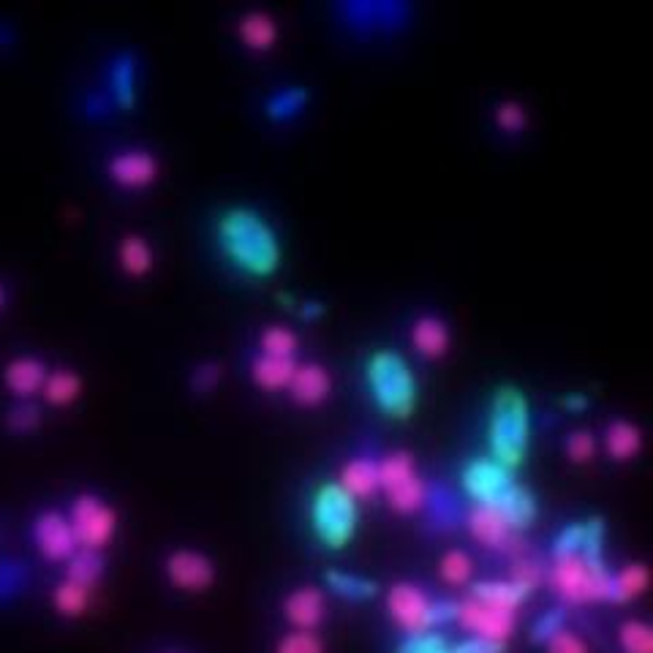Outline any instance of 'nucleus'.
<instances>
[{
    "label": "nucleus",
    "instance_id": "obj_14",
    "mask_svg": "<svg viewBox=\"0 0 653 653\" xmlns=\"http://www.w3.org/2000/svg\"><path fill=\"white\" fill-rule=\"evenodd\" d=\"M164 572L169 583L183 593H205L216 583V563L191 548L172 550L164 561Z\"/></svg>",
    "mask_w": 653,
    "mask_h": 653
},
{
    "label": "nucleus",
    "instance_id": "obj_9",
    "mask_svg": "<svg viewBox=\"0 0 653 653\" xmlns=\"http://www.w3.org/2000/svg\"><path fill=\"white\" fill-rule=\"evenodd\" d=\"M460 526L471 537L474 545H479L488 553L501 556H518L526 550L522 545V533L509 522L507 515L496 507V504H466L463 509Z\"/></svg>",
    "mask_w": 653,
    "mask_h": 653
},
{
    "label": "nucleus",
    "instance_id": "obj_21",
    "mask_svg": "<svg viewBox=\"0 0 653 653\" xmlns=\"http://www.w3.org/2000/svg\"><path fill=\"white\" fill-rule=\"evenodd\" d=\"M46 365L41 360L35 357H17L11 362L9 367H6V387L14 392L17 397H22V401H28V397L39 395L41 387H44V379H46Z\"/></svg>",
    "mask_w": 653,
    "mask_h": 653
},
{
    "label": "nucleus",
    "instance_id": "obj_5",
    "mask_svg": "<svg viewBox=\"0 0 653 653\" xmlns=\"http://www.w3.org/2000/svg\"><path fill=\"white\" fill-rule=\"evenodd\" d=\"M365 387L384 417L408 419L417 408V376L408 360L392 349H379L365 360Z\"/></svg>",
    "mask_w": 653,
    "mask_h": 653
},
{
    "label": "nucleus",
    "instance_id": "obj_11",
    "mask_svg": "<svg viewBox=\"0 0 653 653\" xmlns=\"http://www.w3.org/2000/svg\"><path fill=\"white\" fill-rule=\"evenodd\" d=\"M515 483H518L515 471H509L507 466H501L488 455L471 457L460 468V493L468 504H493Z\"/></svg>",
    "mask_w": 653,
    "mask_h": 653
},
{
    "label": "nucleus",
    "instance_id": "obj_18",
    "mask_svg": "<svg viewBox=\"0 0 653 653\" xmlns=\"http://www.w3.org/2000/svg\"><path fill=\"white\" fill-rule=\"evenodd\" d=\"M338 485L357 501H373L379 496V463L371 455H357L346 460L338 471Z\"/></svg>",
    "mask_w": 653,
    "mask_h": 653
},
{
    "label": "nucleus",
    "instance_id": "obj_22",
    "mask_svg": "<svg viewBox=\"0 0 653 653\" xmlns=\"http://www.w3.org/2000/svg\"><path fill=\"white\" fill-rule=\"evenodd\" d=\"M423 512L427 515V520L433 522L436 531H453L463 518L460 501H457L453 488H447V485H431V488H427V501Z\"/></svg>",
    "mask_w": 653,
    "mask_h": 653
},
{
    "label": "nucleus",
    "instance_id": "obj_44",
    "mask_svg": "<svg viewBox=\"0 0 653 653\" xmlns=\"http://www.w3.org/2000/svg\"><path fill=\"white\" fill-rule=\"evenodd\" d=\"M457 651L460 653H507V645L485 643V640H474V638H460L457 640Z\"/></svg>",
    "mask_w": 653,
    "mask_h": 653
},
{
    "label": "nucleus",
    "instance_id": "obj_12",
    "mask_svg": "<svg viewBox=\"0 0 653 653\" xmlns=\"http://www.w3.org/2000/svg\"><path fill=\"white\" fill-rule=\"evenodd\" d=\"M281 615L289 623V629H297V632H322L326 619H330L326 591L313 583L294 585L281 599Z\"/></svg>",
    "mask_w": 653,
    "mask_h": 653
},
{
    "label": "nucleus",
    "instance_id": "obj_10",
    "mask_svg": "<svg viewBox=\"0 0 653 653\" xmlns=\"http://www.w3.org/2000/svg\"><path fill=\"white\" fill-rule=\"evenodd\" d=\"M69 522L74 531L80 550H99L104 553L106 545L115 539L117 531V512L93 493H82L71 501Z\"/></svg>",
    "mask_w": 653,
    "mask_h": 653
},
{
    "label": "nucleus",
    "instance_id": "obj_27",
    "mask_svg": "<svg viewBox=\"0 0 653 653\" xmlns=\"http://www.w3.org/2000/svg\"><path fill=\"white\" fill-rule=\"evenodd\" d=\"M63 567H65L63 569L65 580L91 588V591H96V585L101 583V578H104L106 572L104 553H99V550H76V553L71 556Z\"/></svg>",
    "mask_w": 653,
    "mask_h": 653
},
{
    "label": "nucleus",
    "instance_id": "obj_43",
    "mask_svg": "<svg viewBox=\"0 0 653 653\" xmlns=\"http://www.w3.org/2000/svg\"><path fill=\"white\" fill-rule=\"evenodd\" d=\"M39 423H41L39 408H35L33 403H28V401L22 403L20 408H14V414L9 417V425L14 427V431H22V433L33 431V427H39Z\"/></svg>",
    "mask_w": 653,
    "mask_h": 653
},
{
    "label": "nucleus",
    "instance_id": "obj_1",
    "mask_svg": "<svg viewBox=\"0 0 653 653\" xmlns=\"http://www.w3.org/2000/svg\"><path fill=\"white\" fill-rule=\"evenodd\" d=\"M604 522L574 520L556 533L545 561V585L567 610L610 604V569L604 558Z\"/></svg>",
    "mask_w": 653,
    "mask_h": 653
},
{
    "label": "nucleus",
    "instance_id": "obj_45",
    "mask_svg": "<svg viewBox=\"0 0 653 653\" xmlns=\"http://www.w3.org/2000/svg\"><path fill=\"white\" fill-rule=\"evenodd\" d=\"M218 379H221V371H218L216 365H205V367H199V371H196L194 384H196V390L210 392V390H213V384H216Z\"/></svg>",
    "mask_w": 653,
    "mask_h": 653
},
{
    "label": "nucleus",
    "instance_id": "obj_36",
    "mask_svg": "<svg viewBox=\"0 0 653 653\" xmlns=\"http://www.w3.org/2000/svg\"><path fill=\"white\" fill-rule=\"evenodd\" d=\"M615 645L621 653H653V632L649 621L626 619L615 629Z\"/></svg>",
    "mask_w": 653,
    "mask_h": 653
},
{
    "label": "nucleus",
    "instance_id": "obj_49",
    "mask_svg": "<svg viewBox=\"0 0 653 653\" xmlns=\"http://www.w3.org/2000/svg\"><path fill=\"white\" fill-rule=\"evenodd\" d=\"M162 653H186V651H162Z\"/></svg>",
    "mask_w": 653,
    "mask_h": 653
},
{
    "label": "nucleus",
    "instance_id": "obj_32",
    "mask_svg": "<svg viewBox=\"0 0 653 653\" xmlns=\"http://www.w3.org/2000/svg\"><path fill=\"white\" fill-rule=\"evenodd\" d=\"M110 91L117 106H134L136 101V61L131 55H121L110 69Z\"/></svg>",
    "mask_w": 653,
    "mask_h": 653
},
{
    "label": "nucleus",
    "instance_id": "obj_13",
    "mask_svg": "<svg viewBox=\"0 0 653 653\" xmlns=\"http://www.w3.org/2000/svg\"><path fill=\"white\" fill-rule=\"evenodd\" d=\"M35 550L52 563H65L80 550L74 531H71L69 515L63 509H44L33 522Z\"/></svg>",
    "mask_w": 653,
    "mask_h": 653
},
{
    "label": "nucleus",
    "instance_id": "obj_33",
    "mask_svg": "<svg viewBox=\"0 0 653 653\" xmlns=\"http://www.w3.org/2000/svg\"><path fill=\"white\" fill-rule=\"evenodd\" d=\"M305 106H308V91H305V87L289 85V87H281V91H276L270 99H267L265 112H267V117H270V121L287 123V121H292V117L300 115V112L305 110Z\"/></svg>",
    "mask_w": 653,
    "mask_h": 653
},
{
    "label": "nucleus",
    "instance_id": "obj_16",
    "mask_svg": "<svg viewBox=\"0 0 653 653\" xmlns=\"http://www.w3.org/2000/svg\"><path fill=\"white\" fill-rule=\"evenodd\" d=\"M289 397L300 408H317L330 397L332 376L319 362H297V371L289 382Z\"/></svg>",
    "mask_w": 653,
    "mask_h": 653
},
{
    "label": "nucleus",
    "instance_id": "obj_6",
    "mask_svg": "<svg viewBox=\"0 0 653 653\" xmlns=\"http://www.w3.org/2000/svg\"><path fill=\"white\" fill-rule=\"evenodd\" d=\"M384 602H387V619L401 632V638L442 632L444 626H453L455 599L433 597L431 591L412 580L390 585Z\"/></svg>",
    "mask_w": 653,
    "mask_h": 653
},
{
    "label": "nucleus",
    "instance_id": "obj_30",
    "mask_svg": "<svg viewBox=\"0 0 653 653\" xmlns=\"http://www.w3.org/2000/svg\"><path fill=\"white\" fill-rule=\"evenodd\" d=\"M91 588L76 585L65 578H61V583L52 591V604H55L58 615H63V619H80V615H85V610L91 608Z\"/></svg>",
    "mask_w": 653,
    "mask_h": 653
},
{
    "label": "nucleus",
    "instance_id": "obj_26",
    "mask_svg": "<svg viewBox=\"0 0 653 653\" xmlns=\"http://www.w3.org/2000/svg\"><path fill=\"white\" fill-rule=\"evenodd\" d=\"M242 46L251 52H270L278 41V25L267 11H248L237 28Z\"/></svg>",
    "mask_w": 653,
    "mask_h": 653
},
{
    "label": "nucleus",
    "instance_id": "obj_48",
    "mask_svg": "<svg viewBox=\"0 0 653 653\" xmlns=\"http://www.w3.org/2000/svg\"><path fill=\"white\" fill-rule=\"evenodd\" d=\"M0 308H3V289H0Z\"/></svg>",
    "mask_w": 653,
    "mask_h": 653
},
{
    "label": "nucleus",
    "instance_id": "obj_29",
    "mask_svg": "<svg viewBox=\"0 0 653 653\" xmlns=\"http://www.w3.org/2000/svg\"><path fill=\"white\" fill-rule=\"evenodd\" d=\"M438 574L447 585L453 588H466L474 583V574H477V563L474 556L463 548H449L447 553L438 561Z\"/></svg>",
    "mask_w": 653,
    "mask_h": 653
},
{
    "label": "nucleus",
    "instance_id": "obj_28",
    "mask_svg": "<svg viewBox=\"0 0 653 653\" xmlns=\"http://www.w3.org/2000/svg\"><path fill=\"white\" fill-rule=\"evenodd\" d=\"M300 352V335L287 324H270L261 330L259 335V354L265 357H283V360H297Z\"/></svg>",
    "mask_w": 653,
    "mask_h": 653
},
{
    "label": "nucleus",
    "instance_id": "obj_42",
    "mask_svg": "<svg viewBox=\"0 0 653 653\" xmlns=\"http://www.w3.org/2000/svg\"><path fill=\"white\" fill-rule=\"evenodd\" d=\"M567 621H569V610L561 608V604H558V608L545 610V613L539 615L537 621H533V626H531V643L542 645L545 640L550 638V634H556L558 629L567 626Z\"/></svg>",
    "mask_w": 653,
    "mask_h": 653
},
{
    "label": "nucleus",
    "instance_id": "obj_2",
    "mask_svg": "<svg viewBox=\"0 0 653 653\" xmlns=\"http://www.w3.org/2000/svg\"><path fill=\"white\" fill-rule=\"evenodd\" d=\"M528 599L531 597L509 578L479 580L455 599L453 626L460 629L463 638L507 645L518 632L520 608Z\"/></svg>",
    "mask_w": 653,
    "mask_h": 653
},
{
    "label": "nucleus",
    "instance_id": "obj_41",
    "mask_svg": "<svg viewBox=\"0 0 653 653\" xmlns=\"http://www.w3.org/2000/svg\"><path fill=\"white\" fill-rule=\"evenodd\" d=\"M542 651L545 653H591V645H588V640L583 638V634L574 632V629H569V626H563V629H558L556 634H550L548 640H545Z\"/></svg>",
    "mask_w": 653,
    "mask_h": 653
},
{
    "label": "nucleus",
    "instance_id": "obj_23",
    "mask_svg": "<svg viewBox=\"0 0 653 653\" xmlns=\"http://www.w3.org/2000/svg\"><path fill=\"white\" fill-rule=\"evenodd\" d=\"M297 371V360L283 357H265L257 354L251 360V382L265 392H287Z\"/></svg>",
    "mask_w": 653,
    "mask_h": 653
},
{
    "label": "nucleus",
    "instance_id": "obj_31",
    "mask_svg": "<svg viewBox=\"0 0 653 653\" xmlns=\"http://www.w3.org/2000/svg\"><path fill=\"white\" fill-rule=\"evenodd\" d=\"M117 259H121L123 272H128L131 278H142L151 272L153 267V251L147 246L145 237L139 235H126L117 248Z\"/></svg>",
    "mask_w": 653,
    "mask_h": 653
},
{
    "label": "nucleus",
    "instance_id": "obj_17",
    "mask_svg": "<svg viewBox=\"0 0 653 653\" xmlns=\"http://www.w3.org/2000/svg\"><path fill=\"white\" fill-rule=\"evenodd\" d=\"M408 341H412V349L423 360H442L444 354L449 352L453 332H449V324L444 322L442 317H436V313H423V317L414 319Z\"/></svg>",
    "mask_w": 653,
    "mask_h": 653
},
{
    "label": "nucleus",
    "instance_id": "obj_47",
    "mask_svg": "<svg viewBox=\"0 0 653 653\" xmlns=\"http://www.w3.org/2000/svg\"><path fill=\"white\" fill-rule=\"evenodd\" d=\"M563 406L572 408V412H583V408H588V397L569 395V397H563Z\"/></svg>",
    "mask_w": 653,
    "mask_h": 653
},
{
    "label": "nucleus",
    "instance_id": "obj_46",
    "mask_svg": "<svg viewBox=\"0 0 653 653\" xmlns=\"http://www.w3.org/2000/svg\"><path fill=\"white\" fill-rule=\"evenodd\" d=\"M300 317L302 319H319L324 313V305L317 300H308V302H300Z\"/></svg>",
    "mask_w": 653,
    "mask_h": 653
},
{
    "label": "nucleus",
    "instance_id": "obj_25",
    "mask_svg": "<svg viewBox=\"0 0 653 653\" xmlns=\"http://www.w3.org/2000/svg\"><path fill=\"white\" fill-rule=\"evenodd\" d=\"M324 591L346 599V602H367L379 597V583L362 574L346 572V569H326L324 572Z\"/></svg>",
    "mask_w": 653,
    "mask_h": 653
},
{
    "label": "nucleus",
    "instance_id": "obj_4",
    "mask_svg": "<svg viewBox=\"0 0 653 653\" xmlns=\"http://www.w3.org/2000/svg\"><path fill=\"white\" fill-rule=\"evenodd\" d=\"M488 457L518 471L531 449V406L518 387L496 390L488 412Z\"/></svg>",
    "mask_w": 653,
    "mask_h": 653
},
{
    "label": "nucleus",
    "instance_id": "obj_39",
    "mask_svg": "<svg viewBox=\"0 0 653 653\" xmlns=\"http://www.w3.org/2000/svg\"><path fill=\"white\" fill-rule=\"evenodd\" d=\"M597 436H593L588 427H578V431H572L567 436V442H563V453L572 463H578V466H583V463H591L593 457H597Z\"/></svg>",
    "mask_w": 653,
    "mask_h": 653
},
{
    "label": "nucleus",
    "instance_id": "obj_34",
    "mask_svg": "<svg viewBox=\"0 0 653 653\" xmlns=\"http://www.w3.org/2000/svg\"><path fill=\"white\" fill-rule=\"evenodd\" d=\"M41 392H44L46 403H52V406H69L82 395V379L74 371L58 367V371L46 373Z\"/></svg>",
    "mask_w": 653,
    "mask_h": 653
},
{
    "label": "nucleus",
    "instance_id": "obj_40",
    "mask_svg": "<svg viewBox=\"0 0 653 653\" xmlns=\"http://www.w3.org/2000/svg\"><path fill=\"white\" fill-rule=\"evenodd\" d=\"M493 121H496V126L504 131V134H520V131H526L528 126V112L526 106L518 104V101H501V104L496 106V112H493Z\"/></svg>",
    "mask_w": 653,
    "mask_h": 653
},
{
    "label": "nucleus",
    "instance_id": "obj_8",
    "mask_svg": "<svg viewBox=\"0 0 653 653\" xmlns=\"http://www.w3.org/2000/svg\"><path fill=\"white\" fill-rule=\"evenodd\" d=\"M379 463V493L387 498L390 509L397 515H417L425 509L431 483L419 474L417 460L406 449L376 457Z\"/></svg>",
    "mask_w": 653,
    "mask_h": 653
},
{
    "label": "nucleus",
    "instance_id": "obj_20",
    "mask_svg": "<svg viewBox=\"0 0 653 653\" xmlns=\"http://www.w3.org/2000/svg\"><path fill=\"white\" fill-rule=\"evenodd\" d=\"M651 572L645 563H623L610 574V604H629L649 591Z\"/></svg>",
    "mask_w": 653,
    "mask_h": 653
},
{
    "label": "nucleus",
    "instance_id": "obj_24",
    "mask_svg": "<svg viewBox=\"0 0 653 653\" xmlns=\"http://www.w3.org/2000/svg\"><path fill=\"white\" fill-rule=\"evenodd\" d=\"M604 449L615 463H629L643 449V431L629 419H613L604 427Z\"/></svg>",
    "mask_w": 653,
    "mask_h": 653
},
{
    "label": "nucleus",
    "instance_id": "obj_3",
    "mask_svg": "<svg viewBox=\"0 0 653 653\" xmlns=\"http://www.w3.org/2000/svg\"><path fill=\"white\" fill-rule=\"evenodd\" d=\"M218 248L235 270L270 278L281 267V240L265 216L251 207H231L216 224Z\"/></svg>",
    "mask_w": 653,
    "mask_h": 653
},
{
    "label": "nucleus",
    "instance_id": "obj_19",
    "mask_svg": "<svg viewBox=\"0 0 653 653\" xmlns=\"http://www.w3.org/2000/svg\"><path fill=\"white\" fill-rule=\"evenodd\" d=\"M498 509H501L504 515H507L509 522H512L515 528H518L520 533H526L528 528L533 526L539 518V504H537V496H533L531 490L526 488V485L515 483L512 488L504 493L501 498H496Z\"/></svg>",
    "mask_w": 653,
    "mask_h": 653
},
{
    "label": "nucleus",
    "instance_id": "obj_38",
    "mask_svg": "<svg viewBox=\"0 0 653 653\" xmlns=\"http://www.w3.org/2000/svg\"><path fill=\"white\" fill-rule=\"evenodd\" d=\"M272 653H326V643L322 632H297L289 629L276 640Z\"/></svg>",
    "mask_w": 653,
    "mask_h": 653
},
{
    "label": "nucleus",
    "instance_id": "obj_35",
    "mask_svg": "<svg viewBox=\"0 0 653 653\" xmlns=\"http://www.w3.org/2000/svg\"><path fill=\"white\" fill-rule=\"evenodd\" d=\"M507 578L531 597V593H537L539 588L545 585V561H539L537 556H528L526 550H520L518 556H512Z\"/></svg>",
    "mask_w": 653,
    "mask_h": 653
},
{
    "label": "nucleus",
    "instance_id": "obj_37",
    "mask_svg": "<svg viewBox=\"0 0 653 653\" xmlns=\"http://www.w3.org/2000/svg\"><path fill=\"white\" fill-rule=\"evenodd\" d=\"M395 653H460L457 643L447 638L444 632H425L412 634V638H401L395 645Z\"/></svg>",
    "mask_w": 653,
    "mask_h": 653
},
{
    "label": "nucleus",
    "instance_id": "obj_7",
    "mask_svg": "<svg viewBox=\"0 0 653 653\" xmlns=\"http://www.w3.org/2000/svg\"><path fill=\"white\" fill-rule=\"evenodd\" d=\"M308 518H311V531L317 542L324 550L349 548L357 537L360 528V501L349 496L335 479L322 483L311 496V507H308Z\"/></svg>",
    "mask_w": 653,
    "mask_h": 653
},
{
    "label": "nucleus",
    "instance_id": "obj_15",
    "mask_svg": "<svg viewBox=\"0 0 653 653\" xmlns=\"http://www.w3.org/2000/svg\"><path fill=\"white\" fill-rule=\"evenodd\" d=\"M112 180L123 188H147L156 183L158 162L147 151H121L106 162Z\"/></svg>",
    "mask_w": 653,
    "mask_h": 653
}]
</instances>
